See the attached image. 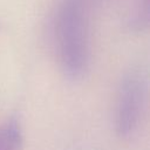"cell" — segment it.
<instances>
[{
  "label": "cell",
  "instance_id": "obj_1",
  "mask_svg": "<svg viewBox=\"0 0 150 150\" xmlns=\"http://www.w3.org/2000/svg\"><path fill=\"white\" fill-rule=\"evenodd\" d=\"M91 0H60L55 19V42L64 76L76 81L86 74L90 60Z\"/></svg>",
  "mask_w": 150,
  "mask_h": 150
},
{
  "label": "cell",
  "instance_id": "obj_2",
  "mask_svg": "<svg viewBox=\"0 0 150 150\" xmlns=\"http://www.w3.org/2000/svg\"><path fill=\"white\" fill-rule=\"evenodd\" d=\"M146 97V76L142 67L134 66L121 80L115 104V130L122 138L130 137L137 129Z\"/></svg>",
  "mask_w": 150,
  "mask_h": 150
},
{
  "label": "cell",
  "instance_id": "obj_3",
  "mask_svg": "<svg viewBox=\"0 0 150 150\" xmlns=\"http://www.w3.org/2000/svg\"><path fill=\"white\" fill-rule=\"evenodd\" d=\"M21 124L15 116H11L0 125V150H21Z\"/></svg>",
  "mask_w": 150,
  "mask_h": 150
}]
</instances>
